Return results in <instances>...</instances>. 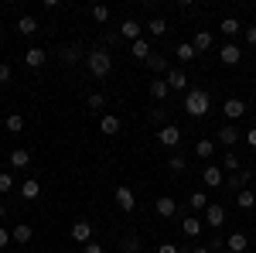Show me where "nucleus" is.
<instances>
[{"label": "nucleus", "mask_w": 256, "mask_h": 253, "mask_svg": "<svg viewBox=\"0 0 256 253\" xmlns=\"http://www.w3.org/2000/svg\"><path fill=\"white\" fill-rule=\"evenodd\" d=\"M20 195H24L28 202H34V198H38V195H41L38 181H34V178H31V181H24V185H20Z\"/></svg>", "instance_id": "23"}, {"label": "nucleus", "mask_w": 256, "mask_h": 253, "mask_svg": "<svg viewBox=\"0 0 256 253\" xmlns=\"http://www.w3.org/2000/svg\"><path fill=\"white\" fill-rule=\"evenodd\" d=\"M181 229H184V236H198L202 233V219H184Z\"/></svg>", "instance_id": "29"}, {"label": "nucleus", "mask_w": 256, "mask_h": 253, "mask_svg": "<svg viewBox=\"0 0 256 253\" xmlns=\"http://www.w3.org/2000/svg\"><path fill=\"white\" fill-rule=\"evenodd\" d=\"M218 59H222V65H239V59H242V52H239L236 45H226V48L218 52Z\"/></svg>", "instance_id": "13"}, {"label": "nucleus", "mask_w": 256, "mask_h": 253, "mask_svg": "<svg viewBox=\"0 0 256 253\" xmlns=\"http://www.w3.org/2000/svg\"><path fill=\"white\" fill-rule=\"evenodd\" d=\"M222 110H226V120L232 123V120H239L242 113H246V103H242V99H226V106H222Z\"/></svg>", "instance_id": "6"}, {"label": "nucleus", "mask_w": 256, "mask_h": 253, "mask_svg": "<svg viewBox=\"0 0 256 253\" xmlns=\"http://www.w3.org/2000/svg\"><path fill=\"white\" fill-rule=\"evenodd\" d=\"M102 103H106V96L102 93H92L89 96V110H102Z\"/></svg>", "instance_id": "35"}, {"label": "nucleus", "mask_w": 256, "mask_h": 253, "mask_svg": "<svg viewBox=\"0 0 256 253\" xmlns=\"http://www.w3.org/2000/svg\"><path fill=\"white\" fill-rule=\"evenodd\" d=\"M147 31H150V35H168V21L164 18H154V21H147Z\"/></svg>", "instance_id": "26"}, {"label": "nucleus", "mask_w": 256, "mask_h": 253, "mask_svg": "<svg viewBox=\"0 0 256 253\" xmlns=\"http://www.w3.org/2000/svg\"><path fill=\"white\" fill-rule=\"evenodd\" d=\"M246 178H250L246 171H239V175H232V178H229V188H242V185H246Z\"/></svg>", "instance_id": "34"}, {"label": "nucleus", "mask_w": 256, "mask_h": 253, "mask_svg": "<svg viewBox=\"0 0 256 253\" xmlns=\"http://www.w3.org/2000/svg\"><path fill=\"white\" fill-rule=\"evenodd\" d=\"M218 28H222V35H226V38H232V35H239V31H242V24H239L236 18H226Z\"/></svg>", "instance_id": "22"}, {"label": "nucleus", "mask_w": 256, "mask_h": 253, "mask_svg": "<svg viewBox=\"0 0 256 253\" xmlns=\"http://www.w3.org/2000/svg\"><path fill=\"white\" fill-rule=\"evenodd\" d=\"M178 59H181V62H192V59H195V48H192L188 41H184V45H178Z\"/></svg>", "instance_id": "31"}, {"label": "nucleus", "mask_w": 256, "mask_h": 253, "mask_svg": "<svg viewBox=\"0 0 256 253\" xmlns=\"http://www.w3.org/2000/svg\"><path fill=\"white\" fill-rule=\"evenodd\" d=\"M246 41H250V45L256 48V28H246Z\"/></svg>", "instance_id": "44"}, {"label": "nucleus", "mask_w": 256, "mask_h": 253, "mask_svg": "<svg viewBox=\"0 0 256 253\" xmlns=\"http://www.w3.org/2000/svg\"><path fill=\"white\" fill-rule=\"evenodd\" d=\"M218 253H232V250H229V246H222V250H218Z\"/></svg>", "instance_id": "48"}, {"label": "nucleus", "mask_w": 256, "mask_h": 253, "mask_svg": "<svg viewBox=\"0 0 256 253\" xmlns=\"http://www.w3.org/2000/svg\"><path fill=\"white\" fill-rule=\"evenodd\" d=\"M158 144H164V147H178V144H181V130H178L174 123H168V127H160V134H158Z\"/></svg>", "instance_id": "3"}, {"label": "nucleus", "mask_w": 256, "mask_h": 253, "mask_svg": "<svg viewBox=\"0 0 256 253\" xmlns=\"http://www.w3.org/2000/svg\"><path fill=\"white\" fill-rule=\"evenodd\" d=\"M150 69H154V72H164V69H168V62L160 59V55H150Z\"/></svg>", "instance_id": "37"}, {"label": "nucleus", "mask_w": 256, "mask_h": 253, "mask_svg": "<svg viewBox=\"0 0 256 253\" xmlns=\"http://www.w3.org/2000/svg\"><path fill=\"white\" fill-rule=\"evenodd\" d=\"M188 202H192V209H198V212H202V209H208V192H192V198H188Z\"/></svg>", "instance_id": "27"}, {"label": "nucleus", "mask_w": 256, "mask_h": 253, "mask_svg": "<svg viewBox=\"0 0 256 253\" xmlns=\"http://www.w3.org/2000/svg\"><path fill=\"white\" fill-rule=\"evenodd\" d=\"M168 86H171V89H184V86H188V76H184V69H168Z\"/></svg>", "instance_id": "10"}, {"label": "nucleus", "mask_w": 256, "mask_h": 253, "mask_svg": "<svg viewBox=\"0 0 256 253\" xmlns=\"http://www.w3.org/2000/svg\"><path fill=\"white\" fill-rule=\"evenodd\" d=\"M208 106H212V99H208L205 89H188V96H184V113L188 117H205Z\"/></svg>", "instance_id": "1"}, {"label": "nucleus", "mask_w": 256, "mask_h": 253, "mask_svg": "<svg viewBox=\"0 0 256 253\" xmlns=\"http://www.w3.org/2000/svg\"><path fill=\"white\" fill-rule=\"evenodd\" d=\"M44 59H48V55H44L41 48H28V52H24V62H28L31 69H41V65H44Z\"/></svg>", "instance_id": "17"}, {"label": "nucleus", "mask_w": 256, "mask_h": 253, "mask_svg": "<svg viewBox=\"0 0 256 253\" xmlns=\"http://www.w3.org/2000/svg\"><path fill=\"white\" fill-rule=\"evenodd\" d=\"M82 253H102V246H96V243H86V246H82Z\"/></svg>", "instance_id": "43"}, {"label": "nucleus", "mask_w": 256, "mask_h": 253, "mask_svg": "<svg viewBox=\"0 0 256 253\" xmlns=\"http://www.w3.org/2000/svg\"><path fill=\"white\" fill-rule=\"evenodd\" d=\"M158 253H181V250H178L174 243H160V246H158Z\"/></svg>", "instance_id": "41"}, {"label": "nucleus", "mask_w": 256, "mask_h": 253, "mask_svg": "<svg viewBox=\"0 0 256 253\" xmlns=\"http://www.w3.org/2000/svg\"><path fill=\"white\" fill-rule=\"evenodd\" d=\"M205 222H208L212 229H218V226L226 222V209H222V205H208V209H205Z\"/></svg>", "instance_id": "8"}, {"label": "nucleus", "mask_w": 256, "mask_h": 253, "mask_svg": "<svg viewBox=\"0 0 256 253\" xmlns=\"http://www.w3.org/2000/svg\"><path fill=\"white\" fill-rule=\"evenodd\" d=\"M76 59H79V48H76V45L62 48V62H76Z\"/></svg>", "instance_id": "33"}, {"label": "nucleus", "mask_w": 256, "mask_h": 253, "mask_svg": "<svg viewBox=\"0 0 256 253\" xmlns=\"http://www.w3.org/2000/svg\"><path fill=\"white\" fill-rule=\"evenodd\" d=\"M246 144L256 151V127H250V130H246Z\"/></svg>", "instance_id": "40"}, {"label": "nucleus", "mask_w": 256, "mask_h": 253, "mask_svg": "<svg viewBox=\"0 0 256 253\" xmlns=\"http://www.w3.org/2000/svg\"><path fill=\"white\" fill-rule=\"evenodd\" d=\"M4 127H7V134H20L24 130V117L20 113H10V117L4 120Z\"/></svg>", "instance_id": "21"}, {"label": "nucleus", "mask_w": 256, "mask_h": 253, "mask_svg": "<svg viewBox=\"0 0 256 253\" xmlns=\"http://www.w3.org/2000/svg\"><path fill=\"white\" fill-rule=\"evenodd\" d=\"M28 164H31V154H28L24 147L10 151V168H28Z\"/></svg>", "instance_id": "19"}, {"label": "nucleus", "mask_w": 256, "mask_h": 253, "mask_svg": "<svg viewBox=\"0 0 256 253\" xmlns=\"http://www.w3.org/2000/svg\"><path fill=\"white\" fill-rule=\"evenodd\" d=\"M14 188V178L10 175H0V192H10Z\"/></svg>", "instance_id": "38"}, {"label": "nucleus", "mask_w": 256, "mask_h": 253, "mask_svg": "<svg viewBox=\"0 0 256 253\" xmlns=\"http://www.w3.org/2000/svg\"><path fill=\"white\" fill-rule=\"evenodd\" d=\"M192 253H212V246H202V243H198V246H195Z\"/></svg>", "instance_id": "46"}, {"label": "nucleus", "mask_w": 256, "mask_h": 253, "mask_svg": "<svg viewBox=\"0 0 256 253\" xmlns=\"http://www.w3.org/2000/svg\"><path fill=\"white\" fill-rule=\"evenodd\" d=\"M72 239H76V243H92V222H89V219H79V222L72 226Z\"/></svg>", "instance_id": "4"}, {"label": "nucleus", "mask_w": 256, "mask_h": 253, "mask_svg": "<svg viewBox=\"0 0 256 253\" xmlns=\"http://www.w3.org/2000/svg\"><path fill=\"white\" fill-rule=\"evenodd\" d=\"M202 181H205L208 188H218V185H222V168H218V164H208V168L202 171Z\"/></svg>", "instance_id": "7"}, {"label": "nucleus", "mask_w": 256, "mask_h": 253, "mask_svg": "<svg viewBox=\"0 0 256 253\" xmlns=\"http://www.w3.org/2000/svg\"><path fill=\"white\" fill-rule=\"evenodd\" d=\"M140 31H144V24H137V21H123L120 24V35L130 41H140Z\"/></svg>", "instance_id": "12"}, {"label": "nucleus", "mask_w": 256, "mask_h": 253, "mask_svg": "<svg viewBox=\"0 0 256 253\" xmlns=\"http://www.w3.org/2000/svg\"><path fill=\"white\" fill-rule=\"evenodd\" d=\"M130 52H134V59H140V62H150V55H154V52H150V45H147L144 38L134 41V45H130Z\"/></svg>", "instance_id": "15"}, {"label": "nucleus", "mask_w": 256, "mask_h": 253, "mask_svg": "<svg viewBox=\"0 0 256 253\" xmlns=\"http://www.w3.org/2000/svg\"><path fill=\"white\" fill-rule=\"evenodd\" d=\"M147 89H150V96H154V99H164L168 93H171L168 79H150V86H147Z\"/></svg>", "instance_id": "14"}, {"label": "nucleus", "mask_w": 256, "mask_h": 253, "mask_svg": "<svg viewBox=\"0 0 256 253\" xmlns=\"http://www.w3.org/2000/svg\"><path fill=\"white\" fill-rule=\"evenodd\" d=\"M192 48H195V55L208 52V48H212V35H208V31H198V35H195V41H192Z\"/></svg>", "instance_id": "16"}, {"label": "nucleus", "mask_w": 256, "mask_h": 253, "mask_svg": "<svg viewBox=\"0 0 256 253\" xmlns=\"http://www.w3.org/2000/svg\"><path fill=\"white\" fill-rule=\"evenodd\" d=\"M10 239H14V243H28V239H31V226H28V222H20V226H14V233H10Z\"/></svg>", "instance_id": "24"}, {"label": "nucleus", "mask_w": 256, "mask_h": 253, "mask_svg": "<svg viewBox=\"0 0 256 253\" xmlns=\"http://www.w3.org/2000/svg\"><path fill=\"white\" fill-rule=\"evenodd\" d=\"M218 140H222V144H226V151H232V144H236L239 140V130L236 127H232V123H226V127H222V130H218Z\"/></svg>", "instance_id": "9"}, {"label": "nucleus", "mask_w": 256, "mask_h": 253, "mask_svg": "<svg viewBox=\"0 0 256 253\" xmlns=\"http://www.w3.org/2000/svg\"><path fill=\"white\" fill-rule=\"evenodd\" d=\"M18 31H20V35H28V38H31V35L38 31V21L31 18V14H24V18L18 21Z\"/></svg>", "instance_id": "20"}, {"label": "nucleus", "mask_w": 256, "mask_h": 253, "mask_svg": "<svg viewBox=\"0 0 256 253\" xmlns=\"http://www.w3.org/2000/svg\"><path fill=\"white\" fill-rule=\"evenodd\" d=\"M222 164H226L229 171H236V168H239V157L232 154V151H226V161H222Z\"/></svg>", "instance_id": "36"}, {"label": "nucleus", "mask_w": 256, "mask_h": 253, "mask_svg": "<svg viewBox=\"0 0 256 253\" xmlns=\"http://www.w3.org/2000/svg\"><path fill=\"white\" fill-rule=\"evenodd\" d=\"M116 205L123 209V212H134V209H137V198H134V192H130L126 185H120V188H116Z\"/></svg>", "instance_id": "5"}, {"label": "nucleus", "mask_w": 256, "mask_h": 253, "mask_svg": "<svg viewBox=\"0 0 256 253\" xmlns=\"http://www.w3.org/2000/svg\"><path fill=\"white\" fill-rule=\"evenodd\" d=\"M226 246H229L232 253H242V250H246V236H242V233H232V236H229V243H226Z\"/></svg>", "instance_id": "28"}, {"label": "nucleus", "mask_w": 256, "mask_h": 253, "mask_svg": "<svg viewBox=\"0 0 256 253\" xmlns=\"http://www.w3.org/2000/svg\"><path fill=\"white\" fill-rule=\"evenodd\" d=\"M99 130H102L106 137L120 134V117H102V120H99Z\"/></svg>", "instance_id": "18"}, {"label": "nucleus", "mask_w": 256, "mask_h": 253, "mask_svg": "<svg viewBox=\"0 0 256 253\" xmlns=\"http://www.w3.org/2000/svg\"><path fill=\"white\" fill-rule=\"evenodd\" d=\"M106 18H110V7H102V4H96V7H92V21H99V24H102Z\"/></svg>", "instance_id": "32"}, {"label": "nucleus", "mask_w": 256, "mask_h": 253, "mask_svg": "<svg viewBox=\"0 0 256 253\" xmlns=\"http://www.w3.org/2000/svg\"><path fill=\"white\" fill-rule=\"evenodd\" d=\"M86 65H89V72L96 79L110 76V69H113V59H110V52H102V48H96V52H89L86 55Z\"/></svg>", "instance_id": "2"}, {"label": "nucleus", "mask_w": 256, "mask_h": 253, "mask_svg": "<svg viewBox=\"0 0 256 253\" xmlns=\"http://www.w3.org/2000/svg\"><path fill=\"white\" fill-rule=\"evenodd\" d=\"M168 164H171V171H184V157H171V161H168Z\"/></svg>", "instance_id": "39"}, {"label": "nucleus", "mask_w": 256, "mask_h": 253, "mask_svg": "<svg viewBox=\"0 0 256 253\" xmlns=\"http://www.w3.org/2000/svg\"><path fill=\"white\" fill-rule=\"evenodd\" d=\"M212 151H216V144H212V140H198V144H195V154L202 157V161H208Z\"/></svg>", "instance_id": "25"}, {"label": "nucleus", "mask_w": 256, "mask_h": 253, "mask_svg": "<svg viewBox=\"0 0 256 253\" xmlns=\"http://www.w3.org/2000/svg\"><path fill=\"white\" fill-rule=\"evenodd\" d=\"M174 212H178V202L171 198V195H160V198H158V215H164V219H171Z\"/></svg>", "instance_id": "11"}, {"label": "nucleus", "mask_w": 256, "mask_h": 253, "mask_svg": "<svg viewBox=\"0 0 256 253\" xmlns=\"http://www.w3.org/2000/svg\"><path fill=\"white\" fill-rule=\"evenodd\" d=\"M7 79H10V65H4V62H0V82H7Z\"/></svg>", "instance_id": "42"}, {"label": "nucleus", "mask_w": 256, "mask_h": 253, "mask_svg": "<svg viewBox=\"0 0 256 253\" xmlns=\"http://www.w3.org/2000/svg\"><path fill=\"white\" fill-rule=\"evenodd\" d=\"M236 202H239V209H253L256 205V192H239Z\"/></svg>", "instance_id": "30"}, {"label": "nucleus", "mask_w": 256, "mask_h": 253, "mask_svg": "<svg viewBox=\"0 0 256 253\" xmlns=\"http://www.w3.org/2000/svg\"><path fill=\"white\" fill-rule=\"evenodd\" d=\"M4 212H7V209H4V202H0V219H4Z\"/></svg>", "instance_id": "47"}, {"label": "nucleus", "mask_w": 256, "mask_h": 253, "mask_svg": "<svg viewBox=\"0 0 256 253\" xmlns=\"http://www.w3.org/2000/svg\"><path fill=\"white\" fill-rule=\"evenodd\" d=\"M7 243H10V233H7V229H0V250H4Z\"/></svg>", "instance_id": "45"}]
</instances>
